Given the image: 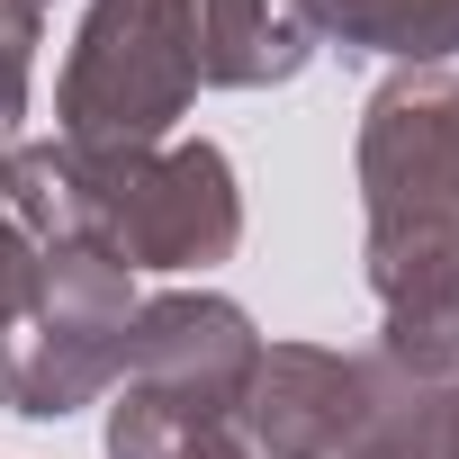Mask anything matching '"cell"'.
Listing matches in <instances>:
<instances>
[{"mask_svg": "<svg viewBox=\"0 0 459 459\" xmlns=\"http://www.w3.org/2000/svg\"><path fill=\"white\" fill-rule=\"evenodd\" d=\"M450 387V378H441ZM441 387H423V378H405V396H396V414L351 450V459H432V396Z\"/></svg>", "mask_w": 459, "mask_h": 459, "instance_id": "cell-10", "label": "cell"}, {"mask_svg": "<svg viewBox=\"0 0 459 459\" xmlns=\"http://www.w3.org/2000/svg\"><path fill=\"white\" fill-rule=\"evenodd\" d=\"M405 378L369 351H333V342H262V369L244 387V450L253 459H351L387 414H396Z\"/></svg>", "mask_w": 459, "mask_h": 459, "instance_id": "cell-6", "label": "cell"}, {"mask_svg": "<svg viewBox=\"0 0 459 459\" xmlns=\"http://www.w3.org/2000/svg\"><path fill=\"white\" fill-rule=\"evenodd\" d=\"M198 100V0H91L55 82V135L73 153H144Z\"/></svg>", "mask_w": 459, "mask_h": 459, "instance_id": "cell-4", "label": "cell"}, {"mask_svg": "<svg viewBox=\"0 0 459 459\" xmlns=\"http://www.w3.org/2000/svg\"><path fill=\"white\" fill-rule=\"evenodd\" d=\"M10 207L55 244H91L117 271H216L244 244V189L225 144H144V153H73L19 144L10 153Z\"/></svg>", "mask_w": 459, "mask_h": 459, "instance_id": "cell-2", "label": "cell"}, {"mask_svg": "<svg viewBox=\"0 0 459 459\" xmlns=\"http://www.w3.org/2000/svg\"><path fill=\"white\" fill-rule=\"evenodd\" d=\"M171 459H253V450H244V432H235V423H216V432H189Z\"/></svg>", "mask_w": 459, "mask_h": 459, "instance_id": "cell-11", "label": "cell"}, {"mask_svg": "<svg viewBox=\"0 0 459 459\" xmlns=\"http://www.w3.org/2000/svg\"><path fill=\"white\" fill-rule=\"evenodd\" d=\"M316 37H333L342 55L450 64L459 55V0H316Z\"/></svg>", "mask_w": 459, "mask_h": 459, "instance_id": "cell-7", "label": "cell"}, {"mask_svg": "<svg viewBox=\"0 0 459 459\" xmlns=\"http://www.w3.org/2000/svg\"><path fill=\"white\" fill-rule=\"evenodd\" d=\"M10 153L19 144H0V342L19 333V316L37 307V280H46V244L19 225V207H10Z\"/></svg>", "mask_w": 459, "mask_h": 459, "instance_id": "cell-8", "label": "cell"}, {"mask_svg": "<svg viewBox=\"0 0 459 459\" xmlns=\"http://www.w3.org/2000/svg\"><path fill=\"white\" fill-rule=\"evenodd\" d=\"M37 10H46V0H37Z\"/></svg>", "mask_w": 459, "mask_h": 459, "instance_id": "cell-13", "label": "cell"}, {"mask_svg": "<svg viewBox=\"0 0 459 459\" xmlns=\"http://www.w3.org/2000/svg\"><path fill=\"white\" fill-rule=\"evenodd\" d=\"M135 271H117L91 244H55L37 307L19 316V333L0 342V405L28 423H64L82 414L100 387H117L126 369V333H135Z\"/></svg>", "mask_w": 459, "mask_h": 459, "instance_id": "cell-5", "label": "cell"}, {"mask_svg": "<svg viewBox=\"0 0 459 459\" xmlns=\"http://www.w3.org/2000/svg\"><path fill=\"white\" fill-rule=\"evenodd\" d=\"M360 216L378 360L396 378H459V73L396 64L360 108Z\"/></svg>", "mask_w": 459, "mask_h": 459, "instance_id": "cell-1", "label": "cell"}, {"mask_svg": "<svg viewBox=\"0 0 459 459\" xmlns=\"http://www.w3.org/2000/svg\"><path fill=\"white\" fill-rule=\"evenodd\" d=\"M432 459H459V378L432 396Z\"/></svg>", "mask_w": 459, "mask_h": 459, "instance_id": "cell-12", "label": "cell"}, {"mask_svg": "<svg viewBox=\"0 0 459 459\" xmlns=\"http://www.w3.org/2000/svg\"><path fill=\"white\" fill-rule=\"evenodd\" d=\"M262 369V333L235 298L171 289L135 307L126 333V387L108 405V459H171L189 432H216L244 414V387Z\"/></svg>", "mask_w": 459, "mask_h": 459, "instance_id": "cell-3", "label": "cell"}, {"mask_svg": "<svg viewBox=\"0 0 459 459\" xmlns=\"http://www.w3.org/2000/svg\"><path fill=\"white\" fill-rule=\"evenodd\" d=\"M37 28H46V10H37V0H0V126H10V117H28Z\"/></svg>", "mask_w": 459, "mask_h": 459, "instance_id": "cell-9", "label": "cell"}]
</instances>
